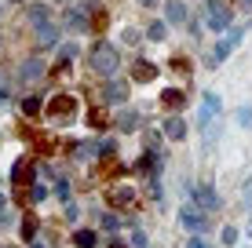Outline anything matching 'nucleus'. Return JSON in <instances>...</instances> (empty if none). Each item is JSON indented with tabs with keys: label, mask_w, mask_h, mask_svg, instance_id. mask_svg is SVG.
<instances>
[{
	"label": "nucleus",
	"mask_w": 252,
	"mask_h": 248,
	"mask_svg": "<svg viewBox=\"0 0 252 248\" xmlns=\"http://www.w3.org/2000/svg\"><path fill=\"white\" fill-rule=\"evenodd\" d=\"M81 113V102H77V95H51L44 102V117L48 121H59V124H66V121H73V117Z\"/></svg>",
	"instance_id": "obj_1"
},
{
	"label": "nucleus",
	"mask_w": 252,
	"mask_h": 248,
	"mask_svg": "<svg viewBox=\"0 0 252 248\" xmlns=\"http://www.w3.org/2000/svg\"><path fill=\"white\" fill-rule=\"evenodd\" d=\"M88 66H92L95 73H102V77L117 73V48L106 44V40H99V44L92 48V55H88Z\"/></svg>",
	"instance_id": "obj_2"
},
{
	"label": "nucleus",
	"mask_w": 252,
	"mask_h": 248,
	"mask_svg": "<svg viewBox=\"0 0 252 248\" xmlns=\"http://www.w3.org/2000/svg\"><path fill=\"white\" fill-rule=\"evenodd\" d=\"M187 193H190V204H197V208H205V212H220L223 208L220 193H216L208 183H187Z\"/></svg>",
	"instance_id": "obj_3"
},
{
	"label": "nucleus",
	"mask_w": 252,
	"mask_h": 248,
	"mask_svg": "<svg viewBox=\"0 0 252 248\" xmlns=\"http://www.w3.org/2000/svg\"><path fill=\"white\" fill-rule=\"evenodd\" d=\"M11 183H15V201L26 204V190H33V161H30V157L15 161V168H11Z\"/></svg>",
	"instance_id": "obj_4"
},
{
	"label": "nucleus",
	"mask_w": 252,
	"mask_h": 248,
	"mask_svg": "<svg viewBox=\"0 0 252 248\" xmlns=\"http://www.w3.org/2000/svg\"><path fill=\"white\" fill-rule=\"evenodd\" d=\"M241 37H245V26H234V29L227 33V37H220V40H216V48H212V58H208V66H220V58H227L230 51L241 44Z\"/></svg>",
	"instance_id": "obj_5"
},
{
	"label": "nucleus",
	"mask_w": 252,
	"mask_h": 248,
	"mask_svg": "<svg viewBox=\"0 0 252 248\" xmlns=\"http://www.w3.org/2000/svg\"><path fill=\"white\" fill-rule=\"evenodd\" d=\"M179 223H183L190 234H205V230H208V216H205V208H197V204H183Z\"/></svg>",
	"instance_id": "obj_6"
},
{
	"label": "nucleus",
	"mask_w": 252,
	"mask_h": 248,
	"mask_svg": "<svg viewBox=\"0 0 252 248\" xmlns=\"http://www.w3.org/2000/svg\"><path fill=\"white\" fill-rule=\"evenodd\" d=\"M135 201H139V193H135V186H128V183H117V186L106 190V204H114V208H132Z\"/></svg>",
	"instance_id": "obj_7"
},
{
	"label": "nucleus",
	"mask_w": 252,
	"mask_h": 248,
	"mask_svg": "<svg viewBox=\"0 0 252 248\" xmlns=\"http://www.w3.org/2000/svg\"><path fill=\"white\" fill-rule=\"evenodd\" d=\"M63 22H66V29H77V33L88 29V33H92V4H88V7H66Z\"/></svg>",
	"instance_id": "obj_8"
},
{
	"label": "nucleus",
	"mask_w": 252,
	"mask_h": 248,
	"mask_svg": "<svg viewBox=\"0 0 252 248\" xmlns=\"http://www.w3.org/2000/svg\"><path fill=\"white\" fill-rule=\"evenodd\" d=\"M205 7H208V26L212 29H230V7L223 4V0H205Z\"/></svg>",
	"instance_id": "obj_9"
},
{
	"label": "nucleus",
	"mask_w": 252,
	"mask_h": 248,
	"mask_svg": "<svg viewBox=\"0 0 252 248\" xmlns=\"http://www.w3.org/2000/svg\"><path fill=\"white\" fill-rule=\"evenodd\" d=\"M33 37H37V44H59V26L51 22V19H40V22H33Z\"/></svg>",
	"instance_id": "obj_10"
},
{
	"label": "nucleus",
	"mask_w": 252,
	"mask_h": 248,
	"mask_svg": "<svg viewBox=\"0 0 252 248\" xmlns=\"http://www.w3.org/2000/svg\"><path fill=\"white\" fill-rule=\"evenodd\" d=\"M158 66H154V62H146V58H135V66H132V81L135 84H154V81H158Z\"/></svg>",
	"instance_id": "obj_11"
},
{
	"label": "nucleus",
	"mask_w": 252,
	"mask_h": 248,
	"mask_svg": "<svg viewBox=\"0 0 252 248\" xmlns=\"http://www.w3.org/2000/svg\"><path fill=\"white\" fill-rule=\"evenodd\" d=\"M164 22H168V26H183V22H190V11H187L183 0H168V4H164Z\"/></svg>",
	"instance_id": "obj_12"
},
{
	"label": "nucleus",
	"mask_w": 252,
	"mask_h": 248,
	"mask_svg": "<svg viewBox=\"0 0 252 248\" xmlns=\"http://www.w3.org/2000/svg\"><path fill=\"white\" fill-rule=\"evenodd\" d=\"M183 106H187V91H179V88H164V91H161V110L179 113Z\"/></svg>",
	"instance_id": "obj_13"
},
{
	"label": "nucleus",
	"mask_w": 252,
	"mask_h": 248,
	"mask_svg": "<svg viewBox=\"0 0 252 248\" xmlns=\"http://www.w3.org/2000/svg\"><path fill=\"white\" fill-rule=\"evenodd\" d=\"M99 99H106V102H117V106H121V102L128 99V88H125L121 81H106V84H102V91H99Z\"/></svg>",
	"instance_id": "obj_14"
},
{
	"label": "nucleus",
	"mask_w": 252,
	"mask_h": 248,
	"mask_svg": "<svg viewBox=\"0 0 252 248\" xmlns=\"http://www.w3.org/2000/svg\"><path fill=\"white\" fill-rule=\"evenodd\" d=\"M164 135H168L172 142H183L187 139V121L183 117H168V121H164Z\"/></svg>",
	"instance_id": "obj_15"
},
{
	"label": "nucleus",
	"mask_w": 252,
	"mask_h": 248,
	"mask_svg": "<svg viewBox=\"0 0 252 248\" xmlns=\"http://www.w3.org/2000/svg\"><path fill=\"white\" fill-rule=\"evenodd\" d=\"M22 139H30L40 153H51V139H48V135H40V132H33V128H22Z\"/></svg>",
	"instance_id": "obj_16"
},
{
	"label": "nucleus",
	"mask_w": 252,
	"mask_h": 248,
	"mask_svg": "<svg viewBox=\"0 0 252 248\" xmlns=\"http://www.w3.org/2000/svg\"><path fill=\"white\" fill-rule=\"evenodd\" d=\"M139 124H143V117H139V113H132V110L117 117V132H135Z\"/></svg>",
	"instance_id": "obj_17"
},
{
	"label": "nucleus",
	"mask_w": 252,
	"mask_h": 248,
	"mask_svg": "<svg viewBox=\"0 0 252 248\" xmlns=\"http://www.w3.org/2000/svg\"><path fill=\"white\" fill-rule=\"evenodd\" d=\"M33 237H37V216H33V212H26V216H22V241L33 245Z\"/></svg>",
	"instance_id": "obj_18"
},
{
	"label": "nucleus",
	"mask_w": 252,
	"mask_h": 248,
	"mask_svg": "<svg viewBox=\"0 0 252 248\" xmlns=\"http://www.w3.org/2000/svg\"><path fill=\"white\" fill-rule=\"evenodd\" d=\"M106 26H110V15L102 11V7H95V4H92V33H102Z\"/></svg>",
	"instance_id": "obj_19"
},
{
	"label": "nucleus",
	"mask_w": 252,
	"mask_h": 248,
	"mask_svg": "<svg viewBox=\"0 0 252 248\" xmlns=\"http://www.w3.org/2000/svg\"><path fill=\"white\" fill-rule=\"evenodd\" d=\"M73 245H77V248H95V245H99V237H95V230H77V234H73Z\"/></svg>",
	"instance_id": "obj_20"
},
{
	"label": "nucleus",
	"mask_w": 252,
	"mask_h": 248,
	"mask_svg": "<svg viewBox=\"0 0 252 248\" xmlns=\"http://www.w3.org/2000/svg\"><path fill=\"white\" fill-rule=\"evenodd\" d=\"M22 113L26 117H40V113H44V102H40L37 95H30V99L22 102Z\"/></svg>",
	"instance_id": "obj_21"
},
{
	"label": "nucleus",
	"mask_w": 252,
	"mask_h": 248,
	"mask_svg": "<svg viewBox=\"0 0 252 248\" xmlns=\"http://www.w3.org/2000/svg\"><path fill=\"white\" fill-rule=\"evenodd\" d=\"M146 37H150V40H164V37H168V22H164V19L150 22V29H146Z\"/></svg>",
	"instance_id": "obj_22"
},
{
	"label": "nucleus",
	"mask_w": 252,
	"mask_h": 248,
	"mask_svg": "<svg viewBox=\"0 0 252 248\" xmlns=\"http://www.w3.org/2000/svg\"><path fill=\"white\" fill-rule=\"evenodd\" d=\"M40 70H44V62H40V58H30V62L19 70V77H22V81H30V77H37Z\"/></svg>",
	"instance_id": "obj_23"
},
{
	"label": "nucleus",
	"mask_w": 252,
	"mask_h": 248,
	"mask_svg": "<svg viewBox=\"0 0 252 248\" xmlns=\"http://www.w3.org/2000/svg\"><path fill=\"white\" fill-rule=\"evenodd\" d=\"M201 106H208L212 113H220V110H223V102H220V95H216V91H205V95H201Z\"/></svg>",
	"instance_id": "obj_24"
},
{
	"label": "nucleus",
	"mask_w": 252,
	"mask_h": 248,
	"mask_svg": "<svg viewBox=\"0 0 252 248\" xmlns=\"http://www.w3.org/2000/svg\"><path fill=\"white\" fill-rule=\"evenodd\" d=\"M92 153H95V142H73V157H77V161L92 157Z\"/></svg>",
	"instance_id": "obj_25"
},
{
	"label": "nucleus",
	"mask_w": 252,
	"mask_h": 248,
	"mask_svg": "<svg viewBox=\"0 0 252 248\" xmlns=\"http://www.w3.org/2000/svg\"><path fill=\"white\" fill-rule=\"evenodd\" d=\"M102 230H110V234H114V230H121V219L114 216V212H102Z\"/></svg>",
	"instance_id": "obj_26"
},
{
	"label": "nucleus",
	"mask_w": 252,
	"mask_h": 248,
	"mask_svg": "<svg viewBox=\"0 0 252 248\" xmlns=\"http://www.w3.org/2000/svg\"><path fill=\"white\" fill-rule=\"evenodd\" d=\"M220 241H223V248H230V245H238V230H234V226H223V234H220Z\"/></svg>",
	"instance_id": "obj_27"
},
{
	"label": "nucleus",
	"mask_w": 252,
	"mask_h": 248,
	"mask_svg": "<svg viewBox=\"0 0 252 248\" xmlns=\"http://www.w3.org/2000/svg\"><path fill=\"white\" fill-rule=\"evenodd\" d=\"M40 19H51L48 7H44V4H33V7H30V22H40Z\"/></svg>",
	"instance_id": "obj_28"
},
{
	"label": "nucleus",
	"mask_w": 252,
	"mask_h": 248,
	"mask_svg": "<svg viewBox=\"0 0 252 248\" xmlns=\"http://www.w3.org/2000/svg\"><path fill=\"white\" fill-rule=\"evenodd\" d=\"M238 124L241 128H252V106H241L238 110Z\"/></svg>",
	"instance_id": "obj_29"
},
{
	"label": "nucleus",
	"mask_w": 252,
	"mask_h": 248,
	"mask_svg": "<svg viewBox=\"0 0 252 248\" xmlns=\"http://www.w3.org/2000/svg\"><path fill=\"white\" fill-rule=\"evenodd\" d=\"M88 121H92V128H106V121H110V117L102 113V110H92V117H88Z\"/></svg>",
	"instance_id": "obj_30"
},
{
	"label": "nucleus",
	"mask_w": 252,
	"mask_h": 248,
	"mask_svg": "<svg viewBox=\"0 0 252 248\" xmlns=\"http://www.w3.org/2000/svg\"><path fill=\"white\" fill-rule=\"evenodd\" d=\"M132 245L135 248H146V234H143V230H135V234H132Z\"/></svg>",
	"instance_id": "obj_31"
},
{
	"label": "nucleus",
	"mask_w": 252,
	"mask_h": 248,
	"mask_svg": "<svg viewBox=\"0 0 252 248\" xmlns=\"http://www.w3.org/2000/svg\"><path fill=\"white\" fill-rule=\"evenodd\" d=\"M172 70H179V73H187V70H190V62H187V58H183V55H179V58H176V62H172Z\"/></svg>",
	"instance_id": "obj_32"
},
{
	"label": "nucleus",
	"mask_w": 252,
	"mask_h": 248,
	"mask_svg": "<svg viewBox=\"0 0 252 248\" xmlns=\"http://www.w3.org/2000/svg\"><path fill=\"white\" fill-rule=\"evenodd\" d=\"M241 197H245V201L252 204V179H249V183H245V186H241Z\"/></svg>",
	"instance_id": "obj_33"
},
{
	"label": "nucleus",
	"mask_w": 252,
	"mask_h": 248,
	"mask_svg": "<svg viewBox=\"0 0 252 248\" xmlns=\"http://www.w3.org/2000/svg\"><path fill=\"white\" fill-rule=\"evenodd\" d=\"M190 248H212V245H208V241H201V237L194 234V237H190Z\"/></svg>",
	"instance_id": "obj_34"
},
{
	"label": "nucleus",
	"mask_w": 252,
	"mask_h": 248,
	"mask_svg": "<svg viewBox=\"0 0 252 248\" xmlns=\"http://www.w3.org/2000/svg\"><path fill=\"white\" fill-rule=\"evenodd\" d=\"M249 237H252V212H249Z\"/></svg>",
	"instance_id": "obj_35"
},
{
	"label": "nucleus",
	"mask_w": 252,
	"mask_h": 248,
	"mask_svg": "<svg viewBox=\"0 0 252 248\" xmlns=\"http://www.w3.org/2000/svg\"><path fill=\"white\" fill-rule=\"evenodd\" d=\"M4 204H7V201H4V193H0V212H4Z\"/></svg>",
	"instance_id": "obj_36"
},
{
	"label": "nucleus",
	"mask_w": 252,
	"mask_h": 248,
	"mask_svg": "<svg viewBox=\"0 0 252 248\" xmlns=\"http://www.w3.org/2000/svg\"><path fill=\"white\" fill-rule=\"evenodd\" d=\"M143 4H146V7H154V4H158V0H143Z\"/></svg>",
	"instance_id": "obj_37"
},
{
	"label": "nucleus",
	"mask_w": 252,
	"mask_h": 248,
	"mask_svg": "<svg viewBox=\"0 0 252 248\" xmlns=\"http://www.w3.org/2000/svg\"><path fill=\"white\" fill-rule=\"evenodd\" d=\"M241 4H245V7H252V0H241Z\"/></svg>",
	"instance_id": "obj_38"
},
{
	"label": "nucleus",
	"mask_w": 252,
	"mask_h": 248,
	"mask_svg": "<svg viewBox=\"0 0 252 248\" xmlns=\"http://www.w3.org/2000/svg\"><path fill=\"white\" fill-rule=\"evenodd\" d=\"M30 248H44V245H30Z\"/></svg>",
	"instance_id": "obj_39"
},
{
	"label": "nucleus",
	"mask_w": 252,
	"mask_h": 248,
	"mask_svg": "<svg viewBox=\"0 0 252 248\" xmlns=\"http://www.w3.org/2000/svg\"><path fill=\"white\" fill-rule=\"evenodd\" d=\"M0 102H4V91H0Z\"/></svg>",
	"instance_id": "obj_40"
}]
</instances>
